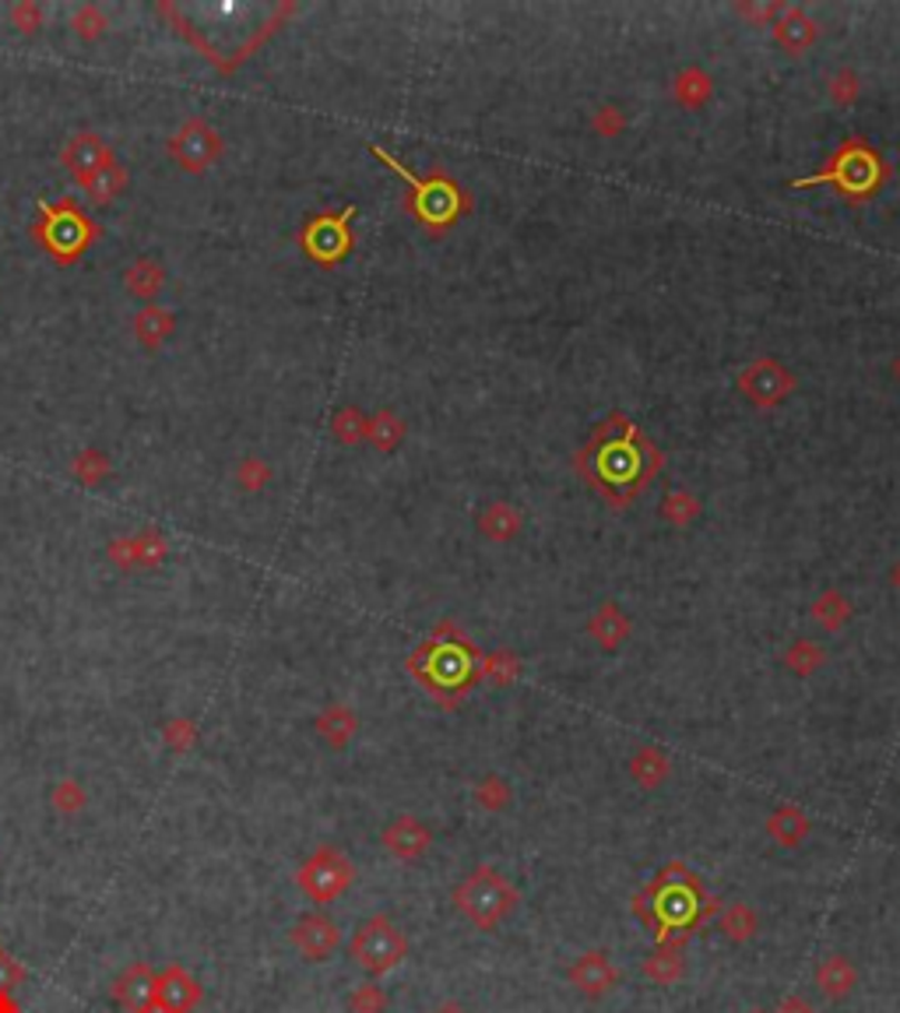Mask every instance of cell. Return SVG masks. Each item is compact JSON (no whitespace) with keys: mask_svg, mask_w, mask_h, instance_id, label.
<instances>
[{"mask_svg":"<svg viewBox=\"0 0 900 1013\" xmlns=\"http://www.w3.org/2000/svg\"><path fill=\"white\" fill-rule=\"evenodd\" d=\"M665 469V454L626 412H609L574 454V472L613 506L626 511L640 500L655 475Z\"/></svg>","mask_w":900,"mask_h":1013,"instance_id":"1","label":"cell"},{"mask_svg":"<svg viewBox=\"0 0 900 1013\" xmlns=\"http://www.w3.org/2000/svg\"><path fill=\"white\" fill-rule=\"evenodd\" d=\"M629 912L644 922V930L655 936V943L689 940L711 918H717L722 897L707 891V884L689 869V863L672 858L629 897Z\"/></svg>","mask_w":900,"mask_h":1013,"instance_id":"2","label":"cell"},{"mask_svg":"<svg viewBox=\"0 0 900 1013\" xmlns=\"http://www.w3.org/2000/svg\"><path fill=\"white\" fill-rule=\"evenodd\" d=\"M482 651L476 648L468 633H461L450 620H443L430 641H422L412 655H409V672L419 679V687L440 700V708L454 711L458 704L479 687L482 672Z\"/></svg>","mask_w":900,"mask_h":1013,"instance_id":"3","label":"cell"},{"mask_svg":"<svg viewBox=\"0 0 900 1013\" xmlns=\"http://www.w3.org/2000/svg\"><path fill=\"white\" fill-rule=\"evenodd\" d=\"M887 176H890V169L880 159V151H875L865 138H848L834 148V156L823 163V169L816 176L795 180V187L834 184L848 201H869V197L883 187Z\"/></svg>","mask_w":900,"mask_h":1013,"instance_id":"4","label":"cell"},{"mask_svg":"<svg viewBox=\"0 0 900 1013\" xmlns=\"http://www.w3.org/2000/svg\"><path fill=\"white\" fill-rule=\"evenodd\" d=\"M450 905L461 918H468L471 926L492 933L513 915V908L521 905V891H517L510 879L492 869V866H476L464 879H458L454 891H450Z\"/></svg>","mask_w":900,"mask_h":1013,"instance_id":"5","label":"cell"},{"mask_svg":"<svg viewBox=\"0 0 900 1013\" xmlns=\"http://www.w3.org/2000/svg\"><path fill=\"white\" fill-rule=\"evenodd\" d=\"M376 156L384 159V163H391V169H398L401 180L412 187V205H409V208H412V215L419 218V223H425V229H430V233H447L464 212H471V197H468V190H461L443 169H433V173H425V176H415V173L404 169L401 163H394V159L388 156V151H380V148H376Z\"/></svg>","mask_w":900,"mask_h":1013,"instance_id":"6","label":"cell"},{"mask_svg":"<svg viewBox=\"0 0 900 1013\" xmlns=\"http://www.w3.org/2000/svg\"><path fill=\"white\" fill-rule=\"evenodd\" d=\"M349 954L366 975L384 978L409 957V936L398 930V922L391 915L380 912V915H370L363 926L352 933Z\"/></svg>","mask_w":900,"mask_h":1013,"instance_id":"7","label":"cell"},{"mask_svg":"<svg viewBox=\"0 0 900 1013\" xmlns=\"http://www.w3.org/2000/svg\"><path fill=\"white\" fill-rule=\"evenodd\" d=\"M300 891L313 901V905H331L355 884V866L349 863V855H342L331 845H321L296 873Z\"/></svg>","mask_w":900,"mask_h":1013,"instance_id":"8","label":"cell"},{"mask_svg":"<svg viewBox=\"0 0 900 1013\" xmlns=\"http://www.w3.org/2000/svg\"><path fill=\"white\" fill-rule=\"evenodd\" d=\"M795 373L788 370L781 360L774 356H760L753 363L742 366V373L735 377L738 394L756 409H777L795 394Z\"/></svg>","mask_w":900,"mask_h":1013,"instance_id":"9","label":"cell"},{"mask_svg":"<svg viewBox=\"0 0 900 1013\" xmlns=\"http://www.w3.org/2000/svg\"><path fill=\"white\" fill-rule=\"evenodd\" d=\"M567 982L577 989L584 1000H605L609 993H616V985L623 982V972L609 957V951H598L595 946V951H584L567 967Z\"/></svg>","mask_w":900,"mask_h":1013,"instance_id":"10","label":"cell"},{"mask_svg":"<svg viewBox=\"0 0 900 1013\" xmlns=\"http://www.w3.org/2000/svg\"><path fill=\"white\" fill-rule=\"evenodd\" d=\"M288 940L306 961H327L342 946V930H338V922L331 915L313 912L296 918V926L288 930Z\"/></svg>","mask_w":900,"mask_h":1013,"instance_id":"11","label":"cell"},{"mask_svg":"<svg viewBox=\"0 0 900 1013\" xmlns=\"http://www.w3.org/2000/svg\"><path fill=\"white\" fill-rule=\"evenodd\" d=\"M200 1003V985L187 967L169 964L155 975V1013H194Z\"/></svg>","mask_w":900,"mask_h":1013,"instance_id":"12","label":"cell"},{"mask_svg":"<svg viewBox=\"0 0 900 1013\" xmlns=\"http://www.w3.org/2000/svg\"><path fill=\"white\" fill-rule=\"evenodd\" d=\"M380 842H384V848L394 858H401V863H419V858L433 848V830L425 827L419 817H409V813H404V817H398L384 827Z\"/></svg>","mask_w":900,"mask_h":1013,"instance_id":"13","label":"cell"},{"mask_svg":"<svg viewBox=\"0 0 900 1013\" xmlns=\"http://www.w3.org/2000/svg\"><path fill=\"white\" fill-rule=\"evenodd\" d=\"M113 996L127 1013H155V972L148 964H130L113 982Z\"/></svg>","mask_w":900,"mask_h":1013,"instance_id":"14","label":"cell"},{"mask_svg":"<svg viewBox=\"0 0 900 1013\" xmlns=\"http://www.w3.org/2000/svg\"><path fill=\"white\" fill-rule=\"evenodd\" d=\"M813 985L816 993L830 1003H841L854 993V985H859V967H854L844 954H826L816 972H813Z\"/></svg>","mask_w":900,"mask_h":1013,"instance_id":"15","label":"cell"},{"mask_svg":"<svg viewBox=\"0 0 900 1013\" xmlns=\"http://www.w3.org/2000/svg\"><path fill=\"white\" fill-rule=\"evenodd\" d=\"M634 633V620L616 606V602H601L595 612H591V620H588V637L598 645V648H605V651H619L623 645H626V637Z\"/></svg>","mask_w":900,"mask_h":1013,"instance_id":"16","label":"cell"},{"mask_svg":"<svg viewBox=\"0 0 900 1013\" xmlns=\"http://www.w3.org/2000/svg\"><path fill=\"white\" fill-rule=\"evenodd\" d=\"M689 940H665V943H655V951H650L640 964V972L647 982L655 985H675L686 972V961H683V951H686Z\"/></svg>","mask_w":900,"mask_h":1013,"instance_id":"17","label":"cell"},{"mask_svg":"<svg viewBox=\"0 0 900 1013\" xmlns=\"http://www.w3.org/2000/svg\"><path fill=\"white\" fill-rule=\"evenodd\" d=\"M476 528H479V535L489 539V542H510V539L521 535L525 514L507 500H492L476 514Z\"/></svg>","mask_w":900,"mask_h":1013,"instance_id":"18","label":"cell"},{"mask_svg":"<svg viewBox=\"0 0 900 1013\" xmlns=\"http://www.w3.org/2000/svg\"><path fill=\"white\" fill-rule=\"evenodd\" d=\"M767 834L781 845V848H799L809 834H813V820H809V813L795 803H781L771 809L767 817Z\"/></svg>","mask_w":900,"mask_h":1013,"instance_id":"19","label":"cell"},{"mask_svg":"<svg viewBox=\"0 0 900 1013\" xmlns=\"http://www.w3.org/2000/svg\"><path fill=\"white\" fill-rule=\"evenodd\" d=\"M816 36H820V26H816V21L809 18L802 8H792V4H788V11L774 21V39L781 42V50L795 53V57L813 47Z\"/></svg>","mask_w":900,"mask_h":1013,"instance_id":"20","label":"cell"},{"mask_svg":"<svg viewBox=\"0 0 900 1013\" xmlns=\"http://www.w3.org/2000/svg\"><path fill=\"white\" fill-rule=\"evenodd\" d=\"M626 770L644 791H655L672 778V757L662 750V746H640V750L629 757Z\"/></svg>","mask_w":900,"mask_h":1013,"instance_id":"21","label":"cell"},{"mask_svg":"<svg viewBox=\"0 0 900 1013\" xmlns=\"http://www.w3.org/2000/svg\"><path fill=\"white\" fill-rule=\"evenodd\" d=\"M717 930L728 943H753L760 936V915L750 901H732V905H722V912H717Z\"/></svg>","mask_w":900,"mask_h":1013,"instance_id":"22","label":"cell"},{"mask_svg":"<svg viewBox=\"0 0 900 1013\" xmlns=\"http://www.w3.org/2000/svg\"><path fill=\"white\" fill-rule=\"evenodd\" d=\"M672 96L683 109H704L714 96V78L701 68V63H689L672 81Z\"/></svg>","mask_w":900,"mask_h":1013,"instance_id":"23","label":"cell"},{"mask_svg":"<svg viewBox=\"0 0 900 1013\" xmlns=\"http://www.w3.org/2000/svg\"><path fill=\"white\" fill-rule=\"evenodd\" d=\"M851 599L841 591V588H826L820 599L813 602V609H809V616H813V623L823 630V633H838V630H844L848 627V620H851Z\"/></svg>","mask_w":900,"mask_h":1013,"instance_id":"24","label":"cell"},{"mask_svg":"<svg viewBox=\"0 0 900 1013\" xmlns=\"http://www.w3.org/2000/svg\"><path fill=\"white\" fill-rule=\"evenodd\" d=\"M355 729H359V718L345 708V704H331V708L317 718V732H321V739L331 746V750H342V746H349L352 736H355Z\"/></svg>","mask_w":900,"mask_h":1013,"instance_id":"25","label":"cell"},{"mask_svg":"<svg viewBox=\"0 0 900 1013\" xmlns=\"http://www.w3.org/2000/svg\"><path fill=\"white\" fill-rule=\"evenodd\" d=\"M784 669L792 672V676H813V672H820L823 669V662H826V648H820L816 641H809V637H799V641H792L784 648Z\"/></svg>","mask_w":900,"mask_h":1013,"instance_id":"26","label":"cell"},{"mask_svg":"<svg viewBox=\"0 0 900 1013\" xmlns=\"http://www.w3.org/2000/svg\"><path fill=\"white\" fill-rule=\"evenodd\" d=\"M658 514H662L672 528H689L696 518L704 514V503H701V496L689 493V490H672V493L662 500Z\"/></svg>","mask_w":900,"mask_h":1013,"instance_id":"27","label":"cell"},{"mask_svg":"<svg viewBox=\"0 0 900 1013\" xmlns=\"http://www.w3.org/2000/svg\"><path fill=\"white\" fill-rule=\"evenodd\" d=\"M479 672H482V679L492 682V687H513L517 676H521V658H517L510 648H497L492 655H482Z\"/></svg>","mask_w":900,"mask_h":1013,"instance_id":"28","label":"cell"},{"mask_svg":"<svg viewBox=\"0 0 900 1013\" xmlns=\"http://www.w3.org/2000/svg\"><path fill=\"white\" fill-rule=\"evenodd\" d=\"M510 799H513V788H510V781L507 778H500V775H486L479 785H476V803L486 809V813H503L507 806H510Z\"/></svg>","mask_w":900,"mask_h":1013,"instance_id":"29","label":"cell"},{"mask_svg":"<svg viewBox=\"0 0 900 1013\" xmlns=\"http://www.w3.org/2000/svg\"><path fill=\"white\" fill-rule=\"evenodd\" d=\"M352 218V212H345L342 218H324V223H317V244H313V250H317L321 257L324 254H331V257H342V250L349 247V233H345V223Z\"/></svg>","mask_w":900,"mask_h":1013,"instance_id":"30","label":"cell"},{"mask_svg":"<svg viewBox=\"0 0 900 1013\" xmlns=\"http://www.w3.org/2000/svg\"><path fill=\"white\" fill-rule=\"evenodd\" d=\"M366 436L373 440V444H376L380 451H394V448L401 444V436H404V423L398 420V415H394L391 409H384V412H376L373 420H370Z\"/></svg>","mask_w":900,"mask_h":1013,"instance_id":"31","label":"cell"},{"mask_svg":"<svg viewBox=\"0 0 900 1013\" xmlns=\"http://www.w3.org/2000/svg\"><path fill=\"white\" fill-rule=\"evenodd\" d=\"M826 92H830V99H834L838 106H851L854 99L862 96V78H859V71H854V68L834 71V75H830V81H826Z\"/></svg>","mask_w":900,"mask_h":1013,"instance_id":"32","label":"cell"},{"mask_svg":"<svg viewBox=\"0 0 900 1013\" xmlns=\"http://www.w3.org/2000/svg\"><path fill=\"white\" fill-rule=\"evenodd\" d=\"M349 1010H352V1013H388V993H384L380 985L366 982V985L352 989Z\"/></svg>","mask_w":900,"mask_h":1013,"instance_id":"33","label":"cell"},{"mask_svg":"<svg viewBox=\"0 0 900 1013\" xmlns=\"http://www.w3.org/2000/svg\"><path fill=\"white\" fill-rule=\"evenodd\" d=\"M591 130L605 141H616L626 130V114L616 106H601V109H595V117H591Z\"/></svg>","mask_w":900,"mask_h":1013,"instance_id":"34","label":"cell"},{"mask_svg":"<svg viewBox=\"0 0 900 1013\" xmlns=\"http://www.w3.org/2000/svg\"><path fill=\"white\" fill-rule=\"evenodd\" d=\"M366 430H370V423H366V415L359 412V409H345V412H338V415H334V433L342 436L345 444H355V440H363Z\"/></svg>","mask_w":900,"mask_h":1013,"instance_id":"35","label":"cell"},{"mask_svg":"<svg viewBox=\"0 0 900 1013\" xmlns=\"http://www.w3.org/2000/svg\"><path fill=\"white\" fill-rule=\"evenodd\" d=\"M784 11H788L784 0H774V4H771V0H767V4H750V0H746V4H735V14H742L746 21H753V26H774V21H777Z\"/></svg>","mask_w":900,"mask_h":1013,"instance_id":"36","label":"cell"},{"mask_svg":"<svg viewBox=\"0 0 900 1013\" xmlns=\"http://www.w3.org/2000/svg\"><path fill=\"white\" fill-rule=\"evenodd\" d=\"M21 978H26V972H21V964H18L8 951H0V996H8Z\"/></svg>","mask_w":900,"mask_h":1013,"instance_id":"37","label":"cell"},{"mask_svg":"<svg viewBox=\"0 0 900 1013\" xmlns=\"http://www.w3.org/2000/svg\"><path fill=\"white\" fill-rule=\"evenodd\" d=\"M774 1013H816V1006H813V1000H805V996H784L777 1006H774Z\"/></svg>","mask_w":900,"mask_h":1013,"instance_id":"38","label":"cell"},{"mask_svg":"<svg viewBox=\"0 0 900 1013\" xmlns=\"http://www.w3.org/2000/svg\"><path fill=\"white\" fill-rule=\"evenodd\" d=\"M430 1013H468V1010H464V1003H458V1000H443V1003H437Z\"/></svg>","mask_w":900,"mask_h":1013,"instance_id":"39","label":"cell"},{"mask_svg":"<svg viewBox=\"0 0 900 1013\" xmlns=\"http://www.w3.org/2000/svg\"><path fill=\"white\" fill-rule=\"evenodd\" d=\"M890 373H893V377L900 381V352H897V356H893V363H890Z\"/></svg>","mask_w":900,"mask_h":1013,"instance_id":"40","label":"cell"},{"mask_svg":"<svg viewBox=\"0 0 900 1013\" xmlns=\"http://www.w3.org/2000/svg\"><path fill=\"white\" fill-rule=\"evenodd\" d=\"M750 1013H771V1010H763V1006H753Z\"/></svg>","mask_w":900,"mask_h":1013,"instance_id":"41","label":"cell"},{"mask_svg":"<svg viewBox=\"0 0 900 1013\" xmlns=\"http://www.w3.org/2000/svg\"><path fill=\"white\" fill-rule=\"evenodd\" d=\"M897 584H900V570H897Z\"/></svg>","mask_w":900,"mask_h":1013,"instance_id":"42","label":"cell"}]
</instances>
